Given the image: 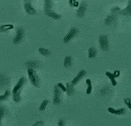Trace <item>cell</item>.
<instances>
[{"label": "cell", "instance_id": "8992f818", "mask_svg": "<svg viewBox=\"0 0 131 126\" xmlns=\"http://www.w3.org/2000/svg\"><path fill=\"white\" fill-rule=\"evenodd\" d=\"M23 37H24V30H23V28H19L16 31L15 37L13 39L14 44H18L21 42L22 41Z\"/></svg>", "mask_w": 131, "mask_h": 126}, {"label": "cell", "instance_id": "7402d4cb", "mask_svg": "<svg viewBox=\"0 0 131 126\" xmlns=\"http://www.w3.org/2000/svg\"><path fill=\"white\" fill-rule=\"evenodd\" d=\"M38 51L43 56H48L50 55V51L48 49H45V48H40L38 49Z\"/></svg>", "mask_w": 131, "mask_h": 126}, {"label": "cell", "instance_id": "9a60e30c", "mask_svg": "<svg viewBox=\"0 0 131 126\" xmlns=\"http://www.w3.org/2000/svg\"><path fill=\"white\" fill-rule=\"evenodd\" d=\"M66 86H67L66 87L67 94L68 96L73 95L75 92V89L74 88H73V85L71 83H67Z\"/></svg>", "mask_w": 131, "mask_h": 126}, {"label": "cell", "instance_id": "3957f363", "mask_svg": "<svg viewBox=\"0 0 131 126\" xmlns=\"http://www.w3.org/2000/svg\"><path fill=\"white\" fill-rule=\"evenodd\" d=\"M100 47L102 50L107 51L109 49V39L106 35H101L99 37Z\"/></svg>", "mask_w": 131, "mask_h": 126}, {"label": "cell", "instance_id": "5bb4252c", "mask_svg": "<svg viewBox=\"0 0 131 126\" xmlns=\"http://www.w3.org/2000/svg\"><path fill=\"white\" fill-rule=\"evenodd\" d=\"M121 14L124 15H131V0L128 1V6L124 9L123 10L121 11Z\"/></svg>", "mask_w": 131, "mask_h": 126}, {"label": "cell", "instance_id": "ba28073f", "mask_svg": "<svg viewBox=\"0 0 131 126\" xmlns=\"http://www.w3.org/2000/svg\"><path fill=\"white\" fill-rule=\"evenodd\" d=\"M87 9V3L85 1L81 2V4L77 11V16L79 18H83L84 16Z\"/></svg>", "mask_w": 131, "mask_h": 126}, {"label": "cell", "instance_id": "484cf974", "mask_svg": "<svg viewBox=\"0 0 131 126\" xmlns=\"http://www.w3.org/2000/svg\"><path fill=\"white\" fill-rule=\"evenodd\" d=\"M5 114V109L4 107H0V126L1 124V120Z\"/></svg>", "mask_w": 131, "mask_h": 126}, {"label": "cell", "instance_id": "ffe728a7", "mask_svg": "<svg viewBox=\"0 0 131 126\" xmlns=\"http://www.w3.org/2000/svg\"><path fill=\"white\" fill-rule=\"evenodd\" d=\"M116 19V16H114V15H110L107 16L106 19L105 20V24L107 25H110L112 23L114 22V21Z\"/></svg>", "mask_w": 131, "mask_h": 126}, {"label": "cell", "instance_id": "cb8c5ba5", "mask_svg": "<svg viewBox=\"0 0 131 126\" xmlns=\"http://www.w3.org/2000/svg\"><path fill=\"white\" fill-rule=\"evenodd\" d=\"M10 94V91L6 89L5 92V94H2V95L0 96V101H2L6 100V99L9 97Z\"/></svg>", "mask_w": 131, "mask_h": 126}, {"label": "cell", "instance_id": "44dd1931", "mask_svg": "<svg viewBox=\"0 0 131 126\" xmlns=\"http://www.w3.org/2000/svg\"><path fill=\"white\" fill-rule=\"evenodd\" d=\"M44 10H51V8L53 6V3L50 0H45L44 1Z\"/></svg>", "mask_w": 131, "mask_h": 126}, {"label": "cell", "instance_id": "603a6c76", "mask_svg": "<svg viewBox=\"0 0 131 126\" xmlns=\"http://www.w3.org/2000/svg\"><path fill=\"white\" fill-rule=\"evenodd\" d=\"M13 99L15 102H16V103L21 102V101L22 100L21 93H16V94H13Z\"/></svg>", "mask_w": 131, "mask_h": 126}, {"label": "cell", "instance_id": "7c38bea8", "mask_svg": "<svg viewBox=\"0 0 131 126\" xmlns=\"http://www.w3.org/2000/svg\"><path fill=\"white\" fill-rule=\"evenodd\" d=\"M9 83V78L3 74H0V87H5Z\"/></svg>", "mask_w": 131, "mask_h": 126}, {"label": "cell", "instance_id": "5b68a950", "mask_svg": "<svg viewBox=\"0 0 131 126\" xmlns=\"http://www.w3.org/2000/svg\"><path fill=\"white\" fill-rule=\"evenodd\" d=\"M26 82V79L24 77H22L18 81V82L14 86L13 89V94H16V93H21L22 89L23 86H24Z\"/></svg>", "mask_w": 131, "mask_h": 126}, {"label": "cell", "instance_id": "4dcf8cb0", "mask_svg": "<svg viewBox=\"0 0 131 126\" xmlns=\"http://www.w3.org/2000/svg\"><path fill=\"white\" fill-rule=\"evenodd\" d=\"M92 86H88V88H87V94H90L92 92Z\"/></svg>", "mask_w": 131, "mask_h": 126}, {"label": "cell", "instance_id": "f546056e", "mask_svg": "<svg viewBox=\"0 0 131 126\" xmlns=\"http://www.w3.org/2000/svg\"><path fill=\"white\" fill-rule=\"evenodd\" d=\"M114 77H115V78H117L119 77V76H120V71L119 70H115L114 72Z\"/></svg>", "mask_w": 131, "mask_h": 126}, {"label": "cell", "instance_id": "30bf717a", "mask_svg": "<svg viewBox=\"0 0 131 126\" xmlns=\"http://www.w3.org/2000/svg\"><path fill=\"white\" fill-rule=\"evenodd\" d=\"M25 65L28 69L37 68L40 66V63L37 60H29L25 63Z\"/></svg>", "mask_w": 131, "mask_h": 126}, {"label": "cell", "instance_id": "2e32d148", "mask_svg": "<svg viewBox=\"0 0 131 126\" xmlns=\"http://www.w3.org/2000/svg\"><path fill=\"white\" fill-rule=\"evenodd\" d=\"M13 28H14V25L12 24L2 25L0 26V32H7L9 30L12 29Z\"/></svg>", "mask_w": 131, "mask_h": 126}, {"label": "cell", "instance_id": "836d02e7", "mask_svg": "<svg viewBox=\"0 0 131 126\" xmlns=\"http://www.w3.org/2000/svg\"><path fill=\"white\" fill-rule=\"evenodd\" d=\"M86 83L88 84V86H92V83L91 81L89 79H88L86 80Z\"/></svg>", "mask_w": 131, "mask_h": 126}, {"label": "cell", "instance_id": "f1b7e54d", "mask_svg": "<svg viewBox=\"0 0 131 126\" xmlns=\"http://www.w3.org/2000/svg\"><path fill=\"white\" fill-rule=\"evenodd\" d=\"M44 122L43 120H39L36 122L32 126H44Z\"/></svg>", "mask_w": 131, "mask_h": 126}, {"label": "cell", "instance_id": "8fae6325", "mask_svg": "<svg viewBox=\"0 0 131 126\" xmlns=\"http://www.w3.org/2000/svg\"><path fill=\"white\" fill-rule=\"evenodd\" d=\"M44 11L46 15L50 16V17L53 18L54 19H59L61 18V15H60L57 14V13H55L53 10H44Z\"/></svg>", "mask_w": 131, "mask_h": 126}, {"label": "cell", "instance_id": "83f0119b", "mask_svg": "<svg viewBox=\"0 0 131 126\" xmlns=\"http://www.w3.org/2000/svg\"><path fill=\"white\" fill-rule=\"evenodd\" d=\"M58 86L59 87V88L61 89V90H62L63 91V92H66V91H67V89H66V87H65V86L63 85V84L62 83H58Z\"/></svg>", "mask_w": 131, "mask_h": 126}, {"label": "cell", "instance_id": "4316f807", "mask_svg": "<svg viewBox=\"0 0 131 126\" xmlns=\"http://www.w3.org/2000/svg\"><path fill=\"white\" fill-rule=\"evenodd\" d=\"M124 102H125V104L127 105L129 109L131 110V99L129 98H126L124 99Z\"/></svg>", "mask_w": 131, "mask_h": 126}, {"label": "cell", "instance_id": "e0dca14e", "mask_svg": "<svg viewBox=\"0 0 131 126\" xmlns=\"http://www.w3.org/2000/svg\"><path fill=\"white\" fill-rule=\"evenodd\" d=\"M106 76L107 77H108L110 79L111 82V83H112V85H113L114 86H116L117 82H116V80H115V77H114V76L113 74L111 73V72H106Z\"/></svg>", "mask_w": 131, "mask_h": 126}, {"label": "cell", "instance_id": "d6986e66", "mask_svg": "<svg viewBox=\"0 0 131 126\" xmlns=\"http://www.w3.org/2000/svg\"><path fill=\"white\" fill-rule=\"evenodd\" d=\"M97 54V50L95 47H92L88 50V57L89 58H93L96 56Z\"/></svg>", "mask_w": 131, "mask_h": 126}, {"label": "cell", "instance_id": "4fadbf2b", "mask_svg": "<svg viewBox=\"0 0 131 126\" xmlns=\"http://www.w3.org/2000/svg\"><path fill=\"white\" fill-rule=\"evenodd\" d=\"M108 111L110 113L115 114V115H121L125 113V109L124 108H120L119 109H115L112 107H109Z\"/></svg>", "mask_w": 131, "mask_h": 126}, {"label": "cell", "instance_id": "277c9868", "mask_svg": "<svg viewBox=\"0 0 131 126\" xmlns=\"http://www.w3.org/2000/svg\"><path fill=\"white\" fill-rule=\"evenodd\" d=\"M78 29L76 27H73L71 28L70 31L66 36H65L63 39V41L65 44H67L68 42H70L73 37H75V36L78 34Z\"/></svg>", "mask_w": 131, "mask_h": 126}, {"label": "cell", "instance_id": "6da1fadb", "mask_svg": "<svg viewBox=\"0 0 131 126\" xmlns=\"http://www.w3.org/2000/svg\"><path fill=\"white\" fill-rule=\"evenodd\" d=\"M28 75L31 83L35 87H39L40 84V80L38 76L33 69H28Z\"/></svg>", "mask_w": 131, "mask_h": 126}, {"label": "cell", "instance_id": "d4e9b609", "mask_svg": "<svg viewBox=\"0 0 131 126\" xmlns=\"http://www.w3.org/2000/svg\"><path fill=\"white\" fill-rule=\"evenodd\" d=\"M49 103V101L48 100H44L42 102V103L40 105L39 107V110L40 111H43L46 109V107L48 104Z\"/></svg>", "mask_w": 131, "mask_h": 126}, {"label": "cell", "instance_id": "1f68e13d", "mask_svg": "<svg viewBox=\"0 0 131 126\" xmlns=\"http://www.w3.org/2000/svg\"><path fill=\"white\" fill-rule=\"evenodd\" d=\"M58 126H65V121L62 119H60L58 122Z\"/></svg>", "mask_w": 131, "mask_h": 126}, {"label": "cell", "instance_id": "9c48e42d", "mask_svg": "<svg viewBox=\"0 0 131 126\" xmlns=\"http://www.w3.org/2000/svg\"><path fill=\"white\" fill-rule=\"evenodd\" d=\"M86 73H87V72L85 70H82L81 71H80L78 75H77L76 77H75V78L73 79V80L72 81L71 83L73 84V86L79 82L80 79H81V78H83L84 77V76L86 74Z\"/></svg>", "mask_w": 131, "mask_h": 126}, {"label": "cell", "instance_id": "7a4b0ae2", "mask_svg": "<svg viewBox=\"0 0 131 126\" xmlns=\"http://www.w3.org/2000/svg\"><path fill=\"white\" fill-rule=\"evenodd\" d=\"M61 89H60L58 85H55L54 88V97H53V104L54 105L59 104L61 102Z\"/></svg>", "mask_w": 131, "mask_h": 126}, {"label": "cell", "instance_id": "52a82bcc", "mask_svg": "<svg viewBox=\"0 0 131 126\" xmlns=\"http://www.w3.org/2000/svg\"><path fill=\"white\" fill-rule=\"evenodd\" d=\"M24 9L25 10L28 14L34 15L36 13V10L32 5L31 1H24Z\"/></svg>", "mask_w": 131, "mask_h": 126}, {"label": "cell", "instance_id": "ac0fdd59", "mask_svg": "<svg viewBox=\"0 0 131 126\" xmlns=\"http://www.w3.org/2000/svg\"><path fill=\"white\" fill-rule=\"evenodd\" d=\"M72 65V57L70 56H67L65 58L64 60V67L68 68Z\"/></svg>", "mask_w": 131, "mask_h": 126}, {"label": "cell", "instance_id": "d6a6232c", "mask_svg": "<svg viewBox=\"0 0 131 126\" xmlns=\"http://www.w3.org/2000/svg\"><path fill=\"white\" fill-rule=\"evenodd\" d=\"M79 6V2L78 1H73V6H75V7H77V6Z\"/></svg>", "mask_w": 131, "mask_h": 126}]
</instances>
